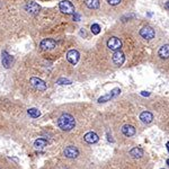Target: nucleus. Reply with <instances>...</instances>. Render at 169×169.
I'll return each instance as SVG.
<instances>
[{
    "label": "nucleus",
    "mask_w": 169,
    "mask_h": 169,
    "mask_svg": "<svg viewBox=\"0 0 169 169\" xmlns=\"http://www.w3.org/2000/svg\"><path fill=\"white\" fill-rule=\"evenodd\" d=\"M58 125L62 131H71L76 125V121L75 117L70 114H62L58 118Z\"/></svg>",
    "instance_id": "f257e3e1"
},
{
    "label": "nucleus",
    "mask_w": 169,
    "mask_h": 169,
    "mask_svg": "<svg viewBox=\"0 0 169 169\" xmlns=\"http://www.w3.org/2000/svg\"><path fill=\"white\" fill-rule=\"evenodd\" d=\"M59 8H60V11H62L63 14H67V15H70V14H73L75 13V7L72 5L70 1L68 0H63L59 4Z\"/></svg>",
    "instance_id": "f03ea898"
},
{
    "label": "nucleus",
    "mask_w": 169,
    "mask_h": 169,
    "mask_svg": "<svg viewBox=\"0 0 169 169\" xmlns=\"http://www.w3.org/2000/svg\"><path fill=\"white\" fill-rule=\"evenodd\" d=\"M107 46L108 49H111L112 51H117V50H120L122 47V42H121L120 38L113 36L107 41Z\"/></svg>",
    "instance_id": "7ed1b4c3"
},
{
    "label": "nucleus",
    "mask_w": 169,
    "mask_h": 169,
    "mask_svg": "<svg viewBox=\"0 0 169 169\" xmlns=\"http://www.w3.org/2000/svg\"><path fill=\"white\" fill-rule=\"evenodd\" d=\"M31 85L35 89L41 90V92H44L46 89V83L42 79H40V78H36V77L31 78Z\"/></svg>",
    "instance_id": "20e7f679"
},
{
    "label": "nucleus",
    "mask_w": 169,
    "mask_h": 169,
    "mask_svg": "<svg viewBox=\"0 0 169 169\" xmlns=\"http://www.w3.org/2000/svg\"><path fill=\"white\" fill-rule=\"evenodd\" d=\"M55 45H56L55 41L52 40V38H45V40H43V41L41 42V44H40L42 50H45V51H51V50H53V49L55 47Z\"/></svg>",
    "instance_id": "39448f33"
},
{
    "label": "nucleus",
    "mask_w": 169,
    "mask_h": 169,
    "mask_svg": "<svg viewBox=\"0 0 169 169\" xmlns=\"http://www.w3.org/2000/svg\"><path fill=\"white\" fill-rule=\"evenodd\" d=\"M140 35L142 36L143 38H145V40H151V38L154 37V28L150 27V26H145V27H143V28L140 31Z\"/></svg>",
    "instance_id": "423d86ee"
},
{
    "label": "nucleus",
    "mask_w": 169,
    "mask_h": 169,
    "mask_svg": "<svg viewBox=\"0 0 169 169\" xmlns=\"http://www.w3.org/2000/svg\"><path fill=\"white\" fill-rule=\"evenodd\" d=\"M63 154H64V156L67 158H77L78 156H79V150L76 147L70 145V147H67V148L64 149Z\"/></svg>",
    "instance_id": "0eeeda50"
},
{
    "label": "nucleus",
    "mask_w": 169,
    "mask_h": 169,
    "mask_svg": "<svg viewBox=\"0 0 169 169\" xmlns=\"http://www.w3.org/2000/svg\"><path fill=\"white\" fill-rule=\"evenodd\" d=\"M125 61V56H124L123 52L117 50L115 51V53L113 54V62L116 64V66H122Z\"/></svg>",
    "instance_id": "6e6552de"
},
{
    "label": "nucleus",
    "mask_w": 169,
    "mask_h": 169,
    "mask_svg": "<svg viewBox=\"0 0 169 169\" xmlns=\"http://www.w3.org/2000/svg\"><path fill=\"white\" fill-rule=\"evenodd\" d=\"M25 8L30 14H33V15L37 14V13L40 11V9H41V7L38 6V4H36L35 1H30V2H27Z\"/></svg>",
    "instance_id": "1a4fd4ad"
},
{
    "label": "nucleus",
    "mask_w": 169,
    "mask_h": 169,
    "mask_svg": "<svg viewBox=\"0 0 169 169\" xmlns=\"http://www.w3.org/2000/svg\"><path fill=\"white\" fill-rule=\"evenodd\" d=\"M67 60L71 64H76L79 61V52L77 50H71V51L68 52L67 54Z\"/></svg>",
    "instance_id": "9d476101"
},
{
    "label": "nucleus",
    "mask_w": 169,
    "mask_h": 169,
    "mask_svg": "<svg viewBox=\"0 0 169 169\" xmlns=\"http://www.w3.org/2000/svg\"><path fill=\"white\" fill-rule=\"evenodd\" d=\"M140 120L145 124H149L152 122L154 120V115L151 114L150 112H142L140 114Z\"/></svg>",
    "instance_id": "9b49d317"
},
{
    "label": "nucleus",
    "mask_w": 169,
    "mask_h": 169,
    "mask_svg": "<svg viewBox=\"0 0 169 169\" xmlns=\"http://www.w3.org/2000/svg\"><path fill=\"white\" fill-rule=\"evenodd\" d=\"M98 135L95 132H88L86 135H85V141L87 142V143H96L98 141Z\"/></svg>",
    "instance_id": "f8f14e48"
},
{
    "label": "nucleus",
    "mask_w": 169,
    "mask_h": 169,
    "mask_svg": "<svg viewBox=\"0 0 169 169\" xmlns=\"http://www.w3.org/2000/svg\"><path fill=\"white\" fill-rule=\"evenodd\" d=\"M122 133L125 135V137H133L134 134H135V128L134 126L132 125H124L123 128H122Z\"/></svg>",
    "instance_id": "ddd939ff"
},
{
    "label": "nucleus",
    "mask_w": 169,
    "mask_h": 169,
    "mask_svg": "<svg viewBox=\"0 0 169 169\" xmlns=\"http://www.w3.org/2000/svg\"><path fill=\"white\" fill-rule=\"evenodd\" d=\"M118 92H121V90H120V89H114L112 92H109V94H107V95H105V96H103V97L99 98V99H98V103L107 102V100H109V99H111V98H113L114 96H116Z\"/></svg>",
    "instance_id": "4468645a"
},
{
    "label": "nucleus",
    "mask_w": 169,
    "mask_h": 169,
    "mask_svg": "<svg viewBox=\"0 0 169 169\" xmlns=\"http://www.w3.org/2000/svg\"><path fill=\"white\" fill-rule=\"evenodd\" d=\"M13 62V58H11L6 51L2 52V64L5 66V68H9Z\"/></svg>",
    "instance_id": "2eb2a0df"
},
{
    "label": "nucleus",
    "mask_w": 169,
    "mask_h": 169,
    "mask_svg": "<svg viewBox=\"0 0 169 169\" xmlns=\"http://www.w3.org/2000/svg\"><path fill=\"white\" fill-rule=\"evenodd\" d=\"M158 54L161 59H168L169 58V45L161 46L158 52Z\"/></svg>",
    "instance_id": "dca6fc26"
},
{
    "label": "nucleus",
    "mask_w": 169,
    "mask_h": 169,
    "mask_svg": "<svg viewBox=\"0 0 169 169\" xmlns=\"http://www.w3.org/2000/svg\"><path fill=\"white\" fill-rule=\"evenodd\" d=\"M85 4L90 9H97L99 7V0H85Z\"/></svg>",
    "instance_id": "f3484780"
},
{
    "label": "nucleus",
    "mask_w": 169,
    "mask_h": 169,
    "mask_svg": "<svg viewBox=\"0 0 169 169\" xmlns=\"http://www.w3.org/2000/svg\"><path fill=\"white\" fill-rule=\"evenodd\" d=\"M130 154L133 157V158H141L143 156V150L140 148H134L130 151Z\"/></svg>",
    "instance_id": "a211bd4d"
},
{
    "label": "nucleus",
    "mask_w": 169,
    "mask_h": 169,
    "mask_svg": "<svg viewBox=\"0 0 169 169\" xmlns=\"http://www.w3.org/2000/svg\"><path fill=\"white\" fill-rule=\"evenodd\" d=\"M47 144V141L45 139H37L35 142H34V147L36 149H43Z\"/></svg>",
    "instance_id": "6ab92c4d"
},
{
    "label": "nucleus",
    "mask_w": 169,
    "mask_h": 169,
    "mask_svg": "<svg viewBox=\"0 0 169 169\" xmlns=\"http://www.w3.org/2000/svg\"><path fill=\"white\" fill-rule=\"evenodd\" d=\"M27 113H28V115L33 118L40 117V116H41V112H40L37 108H30V109L27 111Z\"/></svg>",
    "instance_id": "aec40b11"
},
{
    "label": "nucleus",
    "mask_w": 169,
    "mask_h": 169,
    "mask_svg": "<svg viewBox=\"0 0 169 169\" xmlns=\"http://www.w3.org/2000/svg\"><path fill=\"white\" fill-rule=\"evenodd\" d=\"M92 34H98L99 32H100V26L98 25V24H94L92 26Z\"/></svg>",
    "instance_id": "412c9836"
},
{
    "label": "nucleus",
    "mask_w": 169,
    "mask_h": 169,
    "mask_svg": "<svg viewBox=\"0 0 169 169\" xmlns=\"http://www.w3.org/2000/svg\"><path fill=\"white\" fill-rule=\"evenodd\" d=\"M58 83H59V85H70L71 81L68 80V79H63V78H61V79L58 80Z\"/></svg>",
    "instance_id": "4be33fe9"
},
{
    "label": "nucleus",
    "mask_w": 169,
    "mask_h": 169,
    "mask_svg": "<svg viewBox=\"0 0 169 169\" xmlns=\"http://www.w3.org/2000/svg\"><path fill=\"white\" fill-rule=\"evenodd\" d=\"M107 2L111 6H116L121 2V0H107Z\"/></svg>",
    "instance_id": "5701e85b"
}]
</instances>
